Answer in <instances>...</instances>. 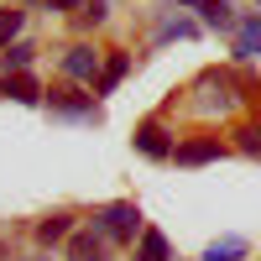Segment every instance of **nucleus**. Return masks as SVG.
Here are the masks:
<instances>
[{
	"mask_svg": "<svg viewBox=\"0 0 261 261\" xmlns=\"http://www.w3.org/2000/svg\"><path fill=\"white\" fill-rule=\"evenodd\" d=\"M68 261H105V246L94 235H73L68 241Z\"/></svg>",
	"mask_w": 261,
	"mask_h": 261,
	"instance_id": "nucleus-13",
	"label": "nucleus"
},
{
	"mask_svg": "<svg viewBox=\"0 0 261 261\" xmlns=\"http://www.w3.org/2000/svg\"><path fill=\"white\" fill-rule=\"evenodd\" d=\"M136 151H146V157H172V141H167V130L157 120H146L136 130Z\"/></svg>",
	"mask_w": 261,
	"mask_h": 261,
	"instance_id": "nucleus-3",
	"label": "nucleus"
},
{
	"mask_svg": "<svg viewBox=\"0 0 261 261\" xmlns=\"http://www.w3.org/2000/svg\"><path fill=\"white\" fill-rule=\"evenodd\" d=\"M256 6H261V0H256Z\"/></svg>",
	"mask_w": 261,
	"mask_h": 261,
	"instance_id": "nucleus-19",
	"label": "nucleus"
},
{
	"mask_svg": "<svg viewBox=\"0 0 261 261\" xmlns=\"http://www.w3.org/2000/svg\"><path fill=\"white\" fill-rule=\"evenodd\" d=\"M94 68H99L94 47H73L68 58H63V73H68V79H94Z\"/></svg>",
	"mask_w": 261,
	"mask_h": 261,
	"instance_id": "nucleus-6",
	"label": "nucleus"
},
{
	"mask_svg": "<svg viewBox=\"0 0 261 261\" xmlns=\"http://www.w3.org/2000/svg\"><path fill=\"white\" fill-rule=\"evenodd\" d=\"M235 146H241V151H251V157H261V120H251V125H241V130H235Z\"/></svg>",
	"mask_w": 261,
	"mask_h": 261,
	"instance_id": "nucleus-15",
	"label": "nucleus"
},
{
	"mask_svg": "<svg viewBox=\"0 0 261 261\" xmlns=\"http://www.w3.org/2000/svg\"><path fill=\"white\" fill-rule=\"evenodd\" d=\"M125 68H130V58H125V53H110V58H105V68H99L94 94H115V84L125 79Z\"/></svg>",
	"mask_w": 261,
	"mask_h": 261,
	"instance_id": "nucleus-7",
	"label": "nucleus"
},
{
	"mask_svg": "<svg viewBox=\"0 0 261 261\" xmlns=\"http://www.w3.org/2000/svg\"><path fill=\"white\" fill-rule=\"evenodd\" d=\"M188 6L193 11H204V21H209V27H230V0H188Z\"/></svg>",
	"mask_w": 261,
	"mask_h": 261,
	"instance_id": "nucleus-12",
	"label": "nucleus"
},
{
	"mask_svg": "<svg viewBox=\"0 0 261 261\" xmlns=\"http://www.w3.org/2000/svg\"><path fill=\"white\" fill-rule=\"evenodd\" d=\"M27 63H32V47L27 42H11L6 47V73H27Z\"/></svg>",
	"mask_w": 261,
	"mask_h": 261,
	"instance_id": "nucleus-16",
	"label": "nucleus"
},
{
	"mask_svg": "<svg viewBox=\"0 0 261 261\" xmlns=\"http://www.w3.org/2000/svg\"><path fill=\"white\" fill-rule=\"evenodd\" d=\"M220 157H225L220 136H204V141H178V146H172V162H178V167H204V162H220Z\"/></svg>",
	"mask_w": 261,
	"mask_h": 261,
	"instance_id": "nucleus-2",
	"label": "nucleus"
},
{
	"mask_svg": "<svg viewBox=\"0 0 261 261\" xmlns=\"http://www.w3.org/2000/svg\"><path fill=\"white\" fill-rule=\"evenodd\" d=\"M246 256V241L241 235H225V241H214L209 251H204V261H241Z\"/></svg>",
	"mask_w": 261,
	"mask_h": 261,
	"instance_id": "nucleus-9",
	"label": "nucleus"
},
{
	"mask_svg": "<svg viewBox=\"0 0 261 261\" xmlns=\"http://www.w3.org/2000/svg\"><path fill=\"white\" fill-rule=\"evenodd\" d=\"M21 27H27V11L21 6H0V47H11L21 37Z\"/></svg>",
	"mask_w": 261,
	"mask_h": 261,
	"instance_id": "nucleus-8",
	"label": "nucleus"
},
{
	"mask_svg": "<svg viewBox=\"0 0 261 261\" xmlns=\"http://www.w3.org/2000/svg\"><path fill=\"white\" fill-rule=\"evenodd\" d=\"M235 58H261V16H246L235 32Z\"/></svg>",
	"mask_w": 261,
	"mask_h": 261,
	"instance_id": "nucleus-5",
	"label": "nucleus"
},
{
	"mask_svg": "<svg viewBox=\"0 0 261 261\" xmlns=\"http://www.w3.org/2000/svg\"><path fill=\"white\" fill-rule=\"evenodd\" d=\"M136 261H167V235L162 230H141V251Z\"/></svg>",
	"mask_w": 261,
	"mask_h": 261,
	"instance_id": "nucleus-10",
	"label": "nucleus"
},
{
	"mask_svg": "<svg viewBox=\"0 0 261 261\" xmlns=\"http://www.w3.org/2000/svg\"><path fill=\"white\" fill-rule=\"evenodd\" d=\"M94 230L105 235V241H136L141 209H136V204H105V209L94 214Z\"/></svg>",
	"mask_w": 261,
	"mask_h": 261,
	"instance_id": "nucleus-1",
	"label": "nucleus"
},
{
	"mask_svg": "<svg viewBox=\"0 0 261 261\" xmlns=\"http://www.w3.org/2000/svg\"><path fill=\"white\" fill-rule=\"evenodd\" d=\"M68 230H73V220H68V214H53V220H42V225H37V241H42V246L68 241Z\"/></svg>",
	"mask_w": 261,
	"mask_h": 261,
	"instance_id": "nucleus-11",
	"label": "nucleus"
},
{
	"mask_svg": "<svg viewBox=\"0 0 261 261\" xmlns=\"http://www.w3.org/2000/svg\"><path fill=\"white\" fill-rule=\"evenodd\" d=\"M53 110H63V115H94V99H79L68 89H58L53 94Z\"/></svg>",
	"mask_w": 261,
	"mask_h": 261,
	"instance_id": "nucleus-14",
	"label": "nucleus"
},
{
	"mask_svg": "<svg viewBox=\"0 0 261 261\" xmlns=\"http://www.w3.org/2000/svg\"><path fill=\"white\" fill-rule=\"evenodd\" d=\"M0 94H11L16 105H37V99H42L37 79H27V73H6V79H0Z\"/></svg>",
	"mask_w": 261,
	"mask_h": 261,
	"instance_id": "nucleus-4",
	"label": "nucleus"
},
{
	"mask_svg": "<svg viewBox=\"0 0 261 261\" xmlns=\"http://www.w3.org/2000/svg\"><path fill=\"white\" fill-rule=\"evenodd\" d=\"M79 21H84V27H89V21L99 27V21H105V0H94V6H89V0H84V6H79Z\"/></svg>",
	"mask_w": 261,
	"mask_h": 261,
	"instance_id": "nucleus-17",
	"label": "nucleus"
},
{
	"mask_svg": "<svg viewBox=\"0 0 261 261\" xmlns=\"http://www.w3.org/2000/svg\"><path fill=\"white\" fill-rule=\"evenodd\" d=\"M47 6H53V11H79L84 0H47Z\"/></svg>",
	"mask_w": 261,
	"mask_h": 261,
	"instance_id": "nucleus-18",
	"label": "nucleus"
}]
</instances>
